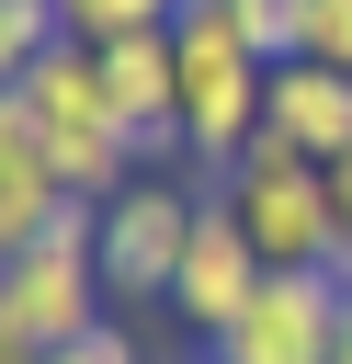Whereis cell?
Masks as SVG:
<instances>
[{
  "instance_id": "obj_12",
  "label": "cell",
  "mask_w": 352,
  "mask_h": 364,
  "mask_svg": "<svg viewBox=\"0 0 352 364\" xmlns=\"http://www.w3.org/2000/svg\"><path fill=\"white\" fill-rule=\"evenodd\" d=\"M307 57L318 68H352V0H307Z\"/></svg>"
},
{
  "instance_id": "obj_3",
  "label": "cell",
  "mask_w": 352,
  "mask_h": 364,
  "mask_svg": "<svg viewBox=\"0 0 352 364\" xmlns=\"http://www.w3.org/2000/svg\"><path fill=\"white\" fill-rule=\"evenodd\" d=\"M170 57H182V148L204 159V182L261 136V57L238 46V23H227V0H182L170 11Z\"/></svg>"
},
{
  "instance_id": "obj_8",
  "label": "cell",
  "mask_w": 352,
  "mask_h": 364,
  "mask_svg": "<svg viewBox=\"0 0 352 364\" xmlns=\"http://www.w3.org/2000/svg\"><path fill=\"white\" fill-rule=\"evenodd\" d=\"M57 205H68V182H57V159H45V125L23 114V91H0V262L34 250V239L57 228Z\"/></svg>"
},
{
  "instance_id": "obj_11",
  "label": "cell",
  "mask_w": 352,
  "mask_h": 364,
  "mask_svg": "<svg viewBox=\"0 0 352 364\" xmlns=\"http://www.w3.org/2000/svg\"><path fill=\"white\" fill-rule=\"evenodd\" d=\"M57 34H68V23H57V0H0V91H11Z\"/></svg>"
},
{
  "instance_id": "obj_15",
  "label": "cell",
  "mask_w": 352,
  "mask_h": 364,
  "mask_svg": "<svg viewBox=\"0 0 352 364\" xmlns=\"http://www.w3.org/2000/svg\"><path fill=\"white\" fill-rule=\"evenodd\" d=\"M329 364H352V296H341V330H329Z\"/></svg>"
},
{
  "instance_id": "obj_4",
  "label": "cell",
  "mask_w": 352,
  "mask_h": 364,
  "mask_svg": "<svg viewBox=\"0 0 352 364\" xmlns=\"http://www.w3.org/2000/svg\"><path fill=\"white\" fill-rule=\"evenodd\" d=\"M193 216H204V193L193 182H170V171H136L114 205H102V239H91V273H102V296L114 307H170V273H182V250H193Z\"/></svg>"
},
{
  "instance_id": "obj_9",
  "label": "cell",
  "mask_w": 352,
  "mask_h": 364,
  "mask_svg": "<svg viewBox=\"0 0 352 364\" xmlns=\"http://www.w3.org/2000/svg\"><path fill=\"white\" fill-rule=\"evenodd\" d=\"M182 0H57V23H68V46H125V34H159Z\"/></svg>"
},
{
  "instance_id": "obj_1",
  "label": "cell",
  "mask_w": 352,
  "mask_h": 364,
  "mask_svg": "<svg viewBox=\"0 0 352 364\" xmlns=\"http://www.w3.org/2000/svg\"><path fill=\"white\" fill-rule=\"evenodd\" d=\"M11 91H23V114L45 125V159H57V182H68V193L114 205V193L148 171V159H136V136H125V114H114V91H102V57H91V46H68V34H57Z\"/></svg>"
},
{
  "instance_id": "obj_2",
  "label": "cell",
  "mask_w": 352,
  "mask_h": 364,
  "mask_svg": "<svg viewBox=\"0 0 352 364\" xmlns=\"http://www.w3.org/2000/svg\"><path fill=\"white\" fill-rule=\"evenodd\" d=\"M216 205L238 216V239L261 250V273H329V262H341L329 171H318V159H295L284 136H250V148L216 171Z\"/></svg>"
},
{
  "instance_id": "obj_10",
  "label": "cell",
  "mask_w": 352,
  "mask_h": 364,
  "mask_svg": "<svg viewBox=\"0 0 352 364\" xmlns=\"http://www.w3.org/2000/svg\"><path fill=\"white\" fill-rule=\"evenodd\" d=\"M227 23H238V46H250L261 68L307 57V0H227Z\"/></svg>"
},
{
  "instance_id": "obj_7",
  "label": "cell",
  "mask_w": 352,
  "mask_h": 364,
  "mask_svg": "<svg viewBox=\"0 0 352 364\" xmlns=\"http://www.w3.org/2000/svg\"><path fill=\"white\" fill-rule=\"evenodd\" d=\"M261 136H284L295 159H341L352 148V68H318V57H284L261 80Z\"/></svg>"
},
{
  "instance_id": "obj_6",
  "label": "cell",
  "mask_w": 352,
  "mask_h": 364,
  "mask_svg": "<svg viewBox=\"0 0 352 364\" xmlns=\"http://www.w3.org/2000/svg\"><path fill=\"white\" fill-rule=\"evenodd\" d=\"M250 296H261V250H250V239H238V216L204 193V216H193V250H182V273H170V318L216 341V330H227Z\"/></svg>"
},
{
  "instance_id": "obj_14",
  "label": "cell",
  "mask_w": 352,
  "mask_h": 364,
  "mask_svg": "<svg viewBox=\"0 0 352 364\" xmlns=\"http://www.w3.org/2000/svg\"><path fill=\"white\" fill-rule=\"evenodd\" d=\"M329 228H341V262H329V273H341V284H352V148H341V159H329Z\"/></svg>"
},
{
  "instance_id": "obj_13",
  "label": "cell",
  "mask_w": 352,
  "mask_h": 364,
  "mask_svg": "<svg viewBox=\"0 0 352 364\" xmlns=\"http://www.w3.org/2000/svg\"><path fill=\"white\" fill-rule=\"evenodd\" d=\"M45 364H148V353H136V330H125V318H102V330H79V341H68V353H45Z\"/></svg>"
},
{
  "instance_id": "obj_5",
  "label": "cell",
  "mask_w": 352,
  "mask_h": 364,
  "mask_svg": "<svg viewBox=\"0 0 352 364\" xmlns=\"http://www.w3.org/2000/svg\"><path fill=\"white\" fill-rule=\"evenodd\" d=\"M341 273H261V296L204 341L216 364H329V330H341Z\"/></svg>"
}]
</instances>
